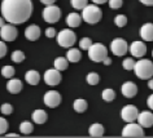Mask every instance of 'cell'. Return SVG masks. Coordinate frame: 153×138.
I'll list each match as a JSON object with an SVG mask.
<instances>
[{"label": "cell", "mask_w": 153, "mask_h": 138, "mask_svg": "<svg viewBox=\"0 0 153 138\" xmlns=\"http://www.w3.org/2000/svg\"><path fill=\"white\" fill-rule=\"evenodd\" d=\"M104 132H105L104 126L101 124H97V123L96 124H92L88 129V133L91 137H102L104 136Z\"/></svg>", "instance_id": "cell-23"}, {"label": "cell", "mask_w": 153, "mask_h": 138, "mask_svg": "<svg viewBox=\"0 0 153 138\" xmlns=\"http://www.w3.org/2000/svg\"><path fill=\"white\" fill-rule=\"evenodd\" d=\"M45 36L47 37H55L56 36V30L53 27H48L45 30Z\"/></svg>", "instance_id": "cell-38"}, {"label": "cell", "mask_w": 153, "mask_h": 138, "mask_svg": "<svg viewBox=\"0 0 153 138\" xmlns=\"http://www.w3.org/2000/svg\"><path fill=\"white\" fill-rule=\"evenodd\" d=\"M73 107H74V110L76 111V112H85V111L87 110V107H88V103H87V101H85V99L82 98H78L75 99L74 103H73Z\"/></svg>", "instance_id": "cell-24"}, {"label": "cell", "mask_w": 153, "mask_h": 138, "mask_svg": "<svg viewBox=\"0 0 153 138\" xmlns=\"http://www.w3.org/2000/svg\"><path fill=\"white\" fill-rule=\"evenodd\" d=\"M82 58V53L79 49L76 48H71L69 49V52L66 53V59L69 61V62H78V61H81Z\"/></svg>", "instance_id": "cell-22"}, {"label": "cell", "mask_w": 153, "mask_h": 138, "mask_svg": "<svg viewBox=\"0 0 153 138\" xmlns=\"http://www.w3.org/2000/svg\"><path fill=\"white\" fill-rule=\"evenodd\" d=\"M136 120H139V124L143 128H151V126H153V114L149 111H141L137 115Z\"/></svg>", "instance_id": "cell-14"}, {"label": "cell", "mask_w": 153, "mask_h": 138, "mask_svg": "<svg viewBox=\"0 0 153 138\" xmlns=\"http://www.w3.org/2000/svg\"><path fill=\"white\" fill-rule=\"evenodd\" d=\"M25 36H26V39L30 40V41L38 40L40 37V29H39V26L30 25L29 27H26V30H25Z\"/></svg>", "instance_id": "cell-16"}, {"label": "cell", "mask_w": 153, "mask_h": 138, "mask_svg": "<svg viewBox=\"0 0 153 138\" xmlns=\"http://www.w3.org/2000/svg\"><path fill=\"white\" fill-rule=\"evenodd\" d=\"M31 117H33V121L35 123V124H44L48 119V115L44 110H35L33 112Z\"/></svg>", "instance_id": "cell-19"}, {"label": "cell", "mask_w": 153, "mask_h": 138, "mask_svg": "<svg viewBox=\"0 0 153 138\" xmlns=\"http://www.w3.org/2000/svg\"><path fill=\"white\" fill-rule=\"evenodd\" d=\"M60 17H61V10L59 7L51 4L43 9V18L47 23H56V22H59Z\"/></svg>", "instance_id": "cell-6"}, {"label": "cell", "mask_w": 153, "mask_h": 138, "mask_svg": "<svg viewBox=\"0 0 153 138\" xmlns=\"http://www.w3.org/2000/svg\"><path fill=\"white\" fill-rule=\"evenodd\" d=\"M82 22V17L79 16L78 13H70L69 16L66 17V23L69 27L74 29V27H78Z\"/></svg>", "instance_id": "cell-20"}, {"label": "cell", "mask_w": 153, "mask_h": 138, "mask_svg": "<svg viewBox=\"0 0 153 138\" xmlns=\"http://www.w3.org/2000/svg\"><path fill=\"white\" fill-rule=\"evenodd\" d=\"M5 137H10V138H13V137H20V136H18V134H16V133H8V134H7V136Z\"/></svg>", "instance_id": "cell-46"}, {"label": "cell", "mask_w": 153, "mask_h": 138, "mask_svg": "<svg viewBox=\"0 0 153 138\" xmlns=\"http://www.w3.org/2000/svg\"><path fill=\"white\" fill-rule=\"evenodd\" d=\"M70 3H71V7L74 9H83L87 5V0H70Z\"/></svg>", "instance_id": "cell-32"}, {"label": "cell", "mask_w": 153, "mask_h": 138, "mask_svg": "<svg viewBox=\"0 0 153 138\" xmlns=\"http://www.w3.org/2000/svg\"><path fill=\"white\" fill-rule=\"evenodd\" d=\"M5 25V20L3 17H0V27H1V26H4Z\"/></svg>", "instance_id": "cell-47"}, {"label": "cell", "mask_w": 153, "mask_h": 138, "mask_svg": "<svg viewBox=\"0 0 153 138\" xmlns=\"http://www.w3.org/2000/svg\"><path fill=\"white\" fill-rule=\"evenodd\" d=\"M3 18L12 25H21L26 22L33 14L31 0H3L1 1Z\"/></svg>", "instance_id": "cell-1"}, {"label": "cell", "mask_w": 153, "mask_h": 138, "mask_svg": "<svg viewBox=\"0 0 153 138\" xmlns=\"http://www.w3.org/2000/svg\"><path fill=\"white\" fill-rule=\"evenodd\" d=\"M92 1L95 3V4H104V3H106L108 0H92Z\"/></svg>", "instance_id": "cell-44"}, {"label": "cell", "mask_w": 153, "mask_h": 138, "mask_svg": "<svg viewBox=\"0 0 153 138\" xmlns=\"http://www.w3.org/2000/svg\"><path fill=\"white\" fill-rule=\"evenodd\" d=\"M7 90L9 92V93H20V92L22 90V81L20 79H13L10 78V80L8 81V84H7Z\"/></svg>", "instance_id": "cell-18"}, {"label": "cell", "mask_w": 153, "mask_h": 138, "mask_svg": "<svg viewBox=\"0 0 153 138\" xmlns=\"http://www.w3.org/2000/svg\"><path fill=\"white\" fill-rule=\"evenodd\" d=\"M147 105L149 106V109H152L153 110V94H151L148 97V99H147Z\"/></svg>", "instance_id": "cell-40"}, {"label": "cell", "mask_w": 153, "mask_h": 138, "mask_svg": "<svg viewBox=\"0 0 153 138\" xmlns=\"http://www.w3.org/2000/svg\"><path fill=\"white\" fill-rule=\"evenodd\" d=\"M137 93V87L136 84H134L132 81H126L122 85V94L126 98H134Z\"/></svg>", "instance_id": "cell-15"}, {"label": "cell", "mask_w": 153, "mask_h": 138, "mask_svg": "<svg viewBox=\"0 0 153 138\" xmlns=\"http://www.w3.org/2000/svg\"><path fill=\"white\" fill-rule=\"evenodd\" d=\"M114 23L118 27H125L127 25V17L123 16V14H118V16L114 18Z\"/></svg>", "instance_id": "cell-31"}, {"label": "cell", "mask_w": 153, "mask_h": 138, "mask_svg": "<svg viewBox=\"0 0 153 138\" xmlns=\"http://www.w3.org/2000/svg\"><path fill=\"white\" fill-rule=\"evenodd\" d=\"M144 5H148V7H152L153 5V0H140Z\"/></svg>", "instance_id": "cell-42"}, {"label": "cell", "mask_w": 153, "mask_h": 138, "mask_svg": "<svg viewBox=\"0 0 153 138\" xmlns=\"http://www.w3.org/2000/svg\"><path fill=\"white\" fill-rule=\"evenodd\" d=\"M91 45H92V40H91L90 37H83V39H81V41H79V48L83 49V51H87Z\"/></svg>", "instance_id": "cell-33"}, {"label": "cell", "mask_w": 153, "mask_h": 138, "mask_svg": "<svg viewBox=\"0 0 153 138\" xmlns=\"http://www.w3.org/2000/svg\"><path fill=\"white\" fill-rule=\"evenodd\" d=\"M152 56H153V52H152Z\"/></svg>", "instance_id": "cell-48"}, {"label": "cell", "mask_w": 153, "mask_h": 138, "mask_svg": "<svg viewBox=\"0 0 153 138\" xmlns=\"http://www.w3.org/2000/svg\"><path fill=\"white\" fill-rule=\"evenodd\" d=\"M8 130V121L4 117H0V134H4Z\"/></svg>", "instance_id": "cell-36"}, {"label": "cell", "mask_w": 153, "mask_h": 138, "mask_svg": "<svg viewBox=\"0 0 153 138\" xmlns=\"http://www.w3.org/2000/svg\"><path fill=\"white\" fill-rule=\"evenodd\" d=\"M122 137H144V129L140 124L127 123V125L122 130Z\"/></svg>", "instance_id": "cell-7"}, {"label": "cell", "mask_w": 153, "mask_h": 138, "mask_svg": "<svg viewBox=\"0 0 153 138\" xmlns=\"http://www.w3.org/2000/svg\"><path fill=\"white\" fill-rule=\"evenodd\" d=\"M149 81H148V87H149V89H152L153 90V79H148Z\"/></svg>", "instance_id": "cell-45"}, {"label": "cell", "mask_w": 153, "mask_h": 138, "mask_svg": "<svg viewBox=\"0 0 153 138\" xmlns=\"http://www.w3.org/2000/svg\"><path fill=\"white\" fill-rule=\"evenodd\" d=\"M110 49H112V53L114 56H118V57H122L127 53V49H128V45L126 43V40L121 39V37H117L112 41L110 44Z\"/></svg>", "instance_id": "cell-9"}, {"label": "cell", "mask_w": 153, "mask_h": 138, "mask_svg": "<svg viewBox=\"0 0 153 138\" xmlns=\"http://www.w3.org/2000/svg\"><path fill=\"white\" fill-rule=\"evenodd\" d=\"M130 52L136 58H143L147 53V45L143 41H132V44L130 45Z\"/></svg>", "instance_id": "cell-13"}, {"label": "cell", "mask_w": 153, "mask_h": 138, "mask_svg": "<svg viewBox=\"0 0 153 138\" xmlns=\"http://www.w3.org/2000/svg\"><path fill=\"white\" fill-rule=\"evenodd\" d=\"M34 130V125L30 121H22L20 124V132L22 134H30Z\"/></svg>", "instance_id": "cell-27"}, {"label": "cell", "mask_w": 153, "mask_h": 138, "mask_svg": "<svg viewBox=\"0 0 153 138\" xmlns=\"http://www.w3.org/2000/svg\"><path fill=\"white\" fill-rule=\"evenodd\" d=\"M40 3H43L44 5H51V4H55L56 0H40Z\"/></svg>", "instance_id": "cell-41"}, {"label": "cell", "mask_w": 153, "mask_h": 138, "mask_svg": "<svg viewBox=\"0 0 153 138\" xmlns=\"http://www.w3.org/2000/svg\"><path fill=\"white\" fill-rule=\"evenodd\" d=\"M75 41H76L75 32H73L71 30H69V29H65L57 34V43L62 48L73 47V45L75 44Z\"/></svg>", "instance_id": "cell-4"}, {"label": "cell", "mask_w": 153, "mask_h": 138, "mask_svg": "<svg viewBox=\"0 0 153 138\" xmlns=\"http://www.w3.org/2000/svg\"><path fill=\"white\" fill-rule=\"evenodd\" d=\"M5 54H7V45L5 43L0 41V58H3Z\"/></svg>", "instance_id": "cell-39"}, {"label": "cell", "mask_w": 153, "mask_h": 138, "mask_svg": "<svg viewBox=\"0 0 153 138\" xmlns=\"http://www.w3.org/2000/svg\"><path fill=\"white\" fill-rule=\"evenodd\" d=\"M0 111H1L3 115H10L13 112V107L10 103H3L1 107H0Z\"/></svg>", "instance_id": "cell-34"}, {"label": "cell", "mask_w": 153, "mask_h": 138, "mask_svg": "<svg viewBox=\"0 0 153 138\" xmlns=\"http://www.w3.org/2000/svg\"><path fill=\"white\" fill-rule=\"evenodd\" d=\"M122 65H123V68H125V70L130 71V70H134V66H135V61H134L132 58H126Z\"/></svg>", "instance_id": "cell-35"}, {"label": "cell", "mask_w": 153, "mask_h": 138, "mask_svg": "<svg viewBox=\"0 0 153 138\" xmlns=\"http://www.w3.org/2000/svg\"><path fill=\"white\" fill-rule=\"evenodd\" d=\"M140 36L144 41H153V23H145L141 26Z\"/></svg>", "instance_id": "cell-17"}, {"label": "cell", "mask_w": 153, "mask_h": 138, "mask_svg": "<svg viewBox=\"0 0 153 138\" xmlns=\"http://www.w3.org/2000/svg\"><path fill=\"white\" fill-rule=\"evenodd\" d=\"M82 10H83L82 12V18L90 25L97 23V22L101 20V17H102L101 9L99 8L97 5H95V4H91V5L87 4Z\"/></svg>", "instance_id": "cell-3"}, {"label": "cell", "mask_w": 153, "mask_h": 138, "mask_svg": "<svg viewBox=\"0 0 153 138\" xmlns=\"http://www.w3.org/2000/svg\"><path fill=\"white\" fill-rule=\"evenodd\" d=\"M55 68L59 71H64L66 70L68 66H69V61L65 58V57H57V58L55 59Z\"/></svg>", "instance_id": "cell-25"}, {"label": "cell", "mask_w": 153, "mask_h": 138, "mask_svg": "<svg viewBox=\"0 0 153 138\" xmlns=\"http://www.w3.org/2000/svg\"><path fill=\"white\" fill-rule=\"evenodd\" d=\"M102 63H104V65H106V66H109V65H110V63H112V59H110V58H109V57H108V56H106V57H105V58H104V59H102Z\"/></svg>", "instance_id": "cell-43"}, {"label": "cell", "mask_w": 153, "mask_h": 138, "mask_svg": "<svg viewBox=\"0 0 153 138\" xmlns=\"http://www.w3.org/2000/svg\"><path fill=\"white\" fill-rule=\"evenodd\" d=\"M86 80L90 85H96V84H99V81H100V76H99V74H96V72H90V74L87 75Z\"/></svg>", "instance_id": "cell-29"}, {"label": "cell", "mask_w": 153, "mask_h": 138, "mask_svg": "<svg viewBox=\"0 0 153 138\" xmlns=\"http://www.w3.org/2000/svg\"><path fill=\"white\" fill-rule=\"evenodd\" d=\"M101 97H102V99H104L105 102H112L113 99L116 98V92H114L113 89H110V88H108V89L102 90Z\"/></svg>", "instance_id": "cell-26"}, {"label": "cell", "mask_w": 153, "mask_h": 138, "mask_svg": "<svg viewBox=\"0 0 153 138\" xmlns=\"http://www.w3.org/2000/svg\"><path fill=\"white\" fill-rule=\"evenodd\" d=\"M44 103L49 109H56L61 103V94L57 90H48L44 94Z\"/></svg>", "instance_id": "cell-10"}, {"label": "cell", "mask_w": 153, "mask_h": 138, "mask_svg": "<svg viewBox=\"0 0 153 138\" xmlns=\"http://www.w3.org/2000/svg\"><path fill=\"white\" fill-rule=\"evenodd\" d=\"M14 74H16V70H14L13 66H4V67L1 68V75L4 76L5 79L13 78Z\"/></svg>", "instance_id": "cell-28"}, {"label": "cell", "mask_w": 153, "mask_h": 138, "mask_svg": "<svg viewBox=\"0 0 153 138\" xmlns=\"http://www.w3.org/2000/svg\"><path fill=\"white\" fill-rule=\"evenodd\" d=\"M135 75L141 80H148L153 76V62L149 59H140L134 66Z\"/></svg>", "instance_id": "cell-2"}, {"label": "cell", "mask_w": 153, "mask_h": 138, "mask_svg": "<svg viewBox=\"0 0 153 138\" xmlns=\"http://www.w3.org/2000/svg\"><path fill=\"white\" fill-rule=\"evenodd\" d=\"M137 115H139V111L135 106L132 105H128V106H125L121 111V116H122V120L126 121V123H132L137 119Z\"/></svg>", "instance_id": "cell-11"}, {"label": "cell", "mask_w": 153, "mask_h": 138, "mask_svg": "<svg viewBox=\"0 0 153 138\" xmlns=\"http://www.w3.org/2000/svg\"><path fill=\"white\" fill-rule=\"evenodd\" d=\"M123 4V0H109V7L112 9H118Z\"/></svg>", "instance_id": "cell-37"}, {"label": "cell", "mask_w": 153, "mask_h": 138, "mask_svg": "<svg viewBox=\"0 0 153 138\" xmlns=\"http://www.w3.org/2000/svg\"><path fill=\"white\" fill-rule=\"evenodd\" d=\"M87 51L90 59L94 62H102V59L108 56V51L102 44H92Z\"/></svg>", "instance_id": "cell-5"}, {"label": "cell", "mask_w": 153, "mask_h": 138, "mask_svg": "<svg viewBox=\"0 0 153 138\" xmlns=\"http://www.w3.org/2000/svg\"><path fill=\"white\" fill-rule=\"evenodd\" d=\"M12 61L13 62H16V63H21V62H24L25 61V53L24 52H21V51H14L12 53Z\"/></svg>", "instance_id": "cell-30"}, {"label": "cell", "mask_w": 153, "mask_h": 138, "mask_svg": "<svg viewBox=\"0 0 153 138\" xmlns=\"http://www.w3.org/2000/svg\"><path fill=\"white\" fill-rule=\"evenodd\" d=\"M44 81L47 85H51V87H55V85H59L60 81H61V74L59 70L56 68H51V70H47L44 74Z\"/></svg>", "instance_id": "cell-12"}, {"label": "cell", "mask_w": 153, "mask_h": 138, "mask_svg": "<svg viewBox=\"0 0 153 138\" xmlns=\"http://www.w3.org/2000/svg\"><path fill=\"white\" fill-rule=\"evenodd\" d=\"M25 79H26V81H27L30 85H36V84L39 83V80H40V75H39V72L35 71V70H30V71L26 72Z\"/></svg>", "instance_id": "cell-21"}, {"label": "cell", "mask_w": 153, "mask_h": 138, "mask_svg": "<svg viewBox=\"0 0 153 138\" xmlns=\"http://www.w3.org/2000/svg\"><path fill=\"white\" fill-rule=\"evenodd\" d=\"M17 35H18V31L12 23L4 25L0 27V36H1V39L4 41H14Z\"/></svg>", "instance_id": "cell-8"}]
</instances>
